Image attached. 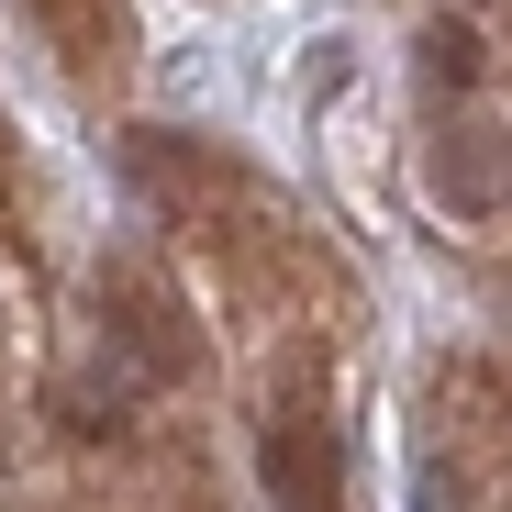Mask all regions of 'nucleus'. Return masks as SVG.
<instances>
[{
  "instance_id": "obj_1",
  "label": "nucleus",
  "mask_w": 512,
  "mask_h": 512,
  "mask_svg": "<svg viewBox=\"0 0 512 512\" xmlns=\"http://www.w3.org/2000/svg\"><path fill=\"white\" fill-rule=\"evenodd\" d=\"M45 56H67L78 90H123V67H134V12L123 0H23Z\"/></svg>"
},
{
  "instance_id": "obj_2",
  "label": "nucleus",
  "mask_w": 512,
  "mask_h": 512,
  "mask_svg": "<svg viewBox=\"0 0 512 512\" xmlns=\"http://www.w3.org/2000/svg\"><path fill=\"white\" fill-rule=\"evenodd\" d=\"M256 468H268V501L290 512H334V490H346V457H334V423L323 412H268V435H256Z\"/></svg>"
},
{
  "instance_id": "obj_3",
  "label": "nucleus",
  "mask_w": 512,
  "mask_h": 512,
  "mask_svg": "<svg viewBox=\"0 0 512 512\" xmlns=\"http://www.w3.org/2000/svg\"><path fill=\"white\" fill-rule=\"evenodd\" d=\"M501 190H512V145L501 134H446L435 145V201L446 212H490Z\"/></svg>"
},
{
  "instance_id": "obj_4",
  "label": "nucleus",
  "mask_w": 512,
  "mask_h": 512,
  "mask_svg": "<svg viewBox=\"0 0 512 512\" xmlns=\"http://www.w3.org/2000/svg\"><path fill=\"white\" fill-rule=\"evenodd\" d=\"M479 34L468 23H435V34H423V78H435V90H479Z\"/></svg>"
}]
</instances>
